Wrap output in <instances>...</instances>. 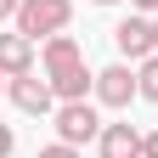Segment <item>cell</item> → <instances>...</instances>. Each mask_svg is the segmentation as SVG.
Masks as SVG:
<instances>
[{"label":"cell","instance_id":"cell-1","mask_svg":"<svg viewBox=\"0 0 158 158\" xmlns=\"http://www.w3.org/2000/svg\"><path fill=\"white\" fill-rule=\"evenodd\" d=\"M45 79L62 102H85V90H96V73L85 68V51H79L73 34H51L45 40Z\"/></svg>","mask_w":158,"mask_h":158},{"label":"cell","instance_id":"cell-2","mask_svg":"<svg viewBox=\"0 0 158 158\" xmlns=\"http://www.w3.org/2000/svg\"><path fill=\"white\" fill-rule=\"evenodd\" d=\"M68 17H73V0H23L11 23H17V34H28V40H51V34L68 28Z\"/></svg>","mask_w":158,"mask_h":158},{"label":"cell","instance_id":"cell-3","mask_svg":"<svg viewBox=\"0 0 158 158\" xmlns=\"http://www.w3.org/2000/svg\"><path fill=\"white\" fill-rule=\"evenodd\" d=\"M96 135H102V118H96L90 102H62L56 107V141L79 147V141H96Z\"/></svg>","mask_w":158,"mask_h":158},{"label":"cell","instance_id":"cell-4","mask_svg":"<svg viewBox=\"0 0 158 158\" xmlns=\"http://www.w3.org/2000/svg\"><path fill=\"white\" fill-rule=\"evenodd\" d=\"M130 96H141V79H135L124 62H113L96 73V102L102 107H130Z\"/></svg>","mask_w":158,"mask_h":158},{"label":"cell","instance_id":"cell-5","mask_svg":"<svg viewBox=\"0 0 158 158\" xmlns=\"http://www.w3.org/2000/svg\"><path fill=\"white\" fill-rule=\"evenodd\" d=\"M113 45L130 56V62H147V56L158 51V34H152V23L147 17H124V23L113 28Z\"/></svg>","mask_w":158,"mask_h":158},{"label":"cell","instance_id":"cell-6","mask_svg":"<svg viewBox=\"0 0 158 158\" xmlns=\"http://www.w3.org/2000/svg\"><path fill=\"white\" fill-rule=\"evenodd\" d=\"M0 73L6 79L34 73V40L28 34H0Z\"/></svg>","mask_w":158,"mask_h":158},{"label":"cell","instance_id":"cell-7","mask_svg":"<svg viewBox=\"0 0 158 158\" xmlns=\"http://www.w3.org/2000/svg\"><path fill=\"white\" fill-rule=\"evenodd\" d=\"M11 102L23 107V113H51L56 107V90H51V79L23 73V79H11Z\"/></svg>","mask_w":158,"mask_h":158},{"label":"cell","instance_id":"cell-8","mask_svg":"<svg viewBox=\"0 0 158 158\" xmlns=\"http://www.w3.org/2000/svg\"><path fill=\"white\" fill-rule=\"evenodd\" d=\"M96 147H102V158H141V130L135 124H102Z\"/></svg>","mask_w":158,"mask_h":158},{"label":"cell","instance_id":"cell-9","mask_svg":"<svg viewBox=\"0 0 158 158\" xmlns=\"http://www.w3.org/2000/svg\"><path fill=\"white\" fill-rule=\"evenodd\" d=\"M135 79H141V96H147V102H158V51L141 62V73H135Z\"/></svg>","mask_w":158,"mask_h":158},{"label":"cell","instance_id":"cell-10","mask_svg":"<svg viewBox=\"0 0 158 158\" xmlns=\"http://www.w3.org/2000/svg\"><path fill=\"white\" fill-rule=\"evenodd\" d=\"M40 158H79V147H68V141H51V147H40Z\"/></svg>","mask_w":158,"mask_h":158},{"label":"cell","instance_id":"cell-11","mask_svg":"<svg viewBox=\"0 0 158 158\" xmlns=\"http://www.w3.org/2000/svg\"><path fill=\"white\" fill-rule=\"evenodd\" d=\"M11 147H17V135H11V124H0V158H11Z\"/></svg>","mask_w":158,"mask_h":158},{"label":"cell","instance_id":"cell-12","mask_svg":"<svg viewBox=\"0 0 158 158\" xmlns=\"http://www.w3.org/2000/svg\"><path fill=\"white\" fill-rule=\"evenodd\" d=\"M141 158H158V130H147V135H141Z\"/></svg>","mask_w":158,"mask_h":158},{"label":"cell","instance_id":"cell-13","mask_svg":"<svg viewBox=\"0 0 158 158\" xmlns=\"http://www.w3.org/2000/svg\"><path fill=\"white\" fill-rule=\"evenodd\" d=\"M17 6H23V0H0V17H17Z\"/></svg>","mask_w":158,"mask_h":158},{"label":"cell","instance_id":"cell-14","mask_svg":"<svg viewBox=\"0 0 158 158\" xmlns=\"http://www.w3.org/2000/svg\"><path fill=\"white\" fill-rule=\"evenodd\" d=\"M135 6H141V11H158V0H135Z\"/></svg>","mask_w":158,"mask_h":158},{"label":"cell","instance_id":"cell-15","mask_svg":"<svg viewBox=\"0 0 158 158\" xmlns=\"http://www.w3.org/2000/svg\"><path fill=\"white\" fill-rule=\"evenodd\" d=\"M96 6H113V0H96Z\"/></svg>","mask_w":158,"mask_h":158},{"label":"cell","instance_id":"cell-16","mask_svg":"<svg viewBox=\"0 0 158 158\" xmlns=\"http://www.w3.org/2000/svg\"><path fill=\"white\" fill-rule=\"evenodd\" d=\"M152 34H158V23H152Z\"/></svg>","mask_w":158,"mask_h":158},{"label":"cell","instance_id":"cell-17","mask_svg":"<svg viewBox=\"0 0 158 158\" xmlns=\"http://www.w3.org/2000/svg\"><path fill=\"white\" fill-rule=\"evenodd\" d=\"M0 79H6V73H0Z\"/></svg>","mask_w":158,"mask_h":158}]
</instances>
